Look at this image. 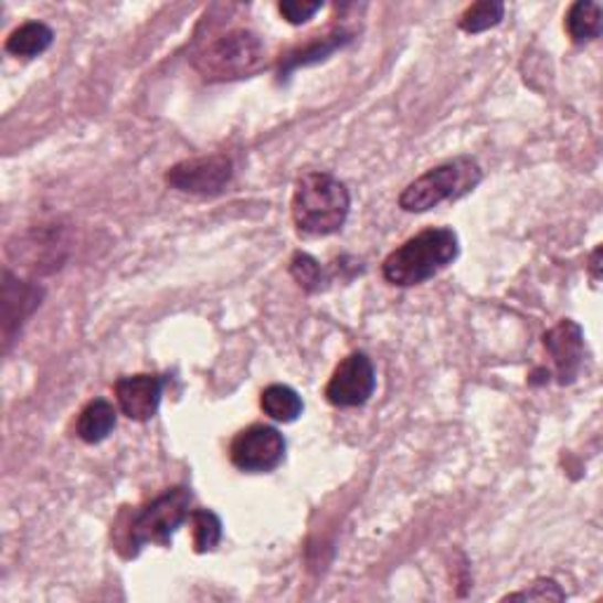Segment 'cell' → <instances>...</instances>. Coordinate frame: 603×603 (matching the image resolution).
Listing matches in <instances>:
<instances>
[{"label":"cell","mask_w":603,"mask_h":603,"mask_svg":"<svg viewBox=\"0 0 603 603\" xmlns=\"http://www.w3.org/2000/svg\"><path fill=\"white\" fill-rule=\"evenodd\" d=\"M349 189L330 172L302 174L293 191V222L305 236H330L349 218Z\"/></svg>","instance_id":"1"},{"label":"cell","mask_w":603,"mask_h":603,"mask_svg":"<svg viewBox=\"0 0 603 603\" xmlns=\"http://www.w3.org/2000/svg\"><path fill=\"white\" fill-rule=\"evenodd\" d=\"M459 253L457 234L448 226L424 229L417 236L408 239L382 262V276L399 288H413L434 278L453 264Z\"/></svg>","instance_id":"2"},{"label":"cell","mask_w":603,"mask_h":603,"mask_svg":"<svg viewBox=\"0 0 603 603\" xmlns=\"http://www.w3.org/2000/svg\"><path fill=\"white\" fill-rule=\"evenodd\" d=\"M482 177V168L472 158H455V161L441 163L408 184L399 197V205L405 212H427L443 201H455L474 191Z\"/></svg>","instance_id":"3"},{"label":"cell","mask_w":603,"mask_h":603,"mask_svg":"<svg viewBox=\"0 0 603 603\" xmlns=\"http://www.w3.org/2000/svg\"><path fill=\"white\" fill-rule=\"evenodd\" d=\"M264 60V45L260 35L247 29H229L212 39L199 50L197 68L210 81L243 78L260 68Z\"/></svg>","instance_id":"4"},{"label":"cell","mask_w":603,"mask_h":603,"mask_svg":"<svg viewBox=\"0 0 603 603\" xmlns=\"http://www.w3.org/2000/svg\"><path fill=\"white\" fill-rule=\"evenodd\" d=\"M191 490L184 486H177L158 495L145 509H139L128 528V538L133 547V557L145 544L170 547L172 538L187 519H189Z\"/></svg>","instance_id":"5"},{"label":"cell","mask_w":603,"mask_h":603,"mask_svg":"<svg viewBox=\"0 0 603 603\" xmlns=\"http://www.w3.org/2000/svg\"><path fill=\"white\" fill-rule=\"evenodd\" d=\"M229 457L241 472H274L286 457V438L269 424H253L234 436Z\"/></svg>","instance_id":"6"},{"label":"cell","mask_w":603,"mask_h":603,"mask_svg":"<svg viewBox=\"0 0 603 603\" xmlns=\"http://www.w3.org/2000/svg\"><path fill=\"white\" fill-rule=\"evenodd\" d=\"M234 166L226 156H201L182 161L168 170L166 182L184 193H197V197H218L232 182Z\"/></svg>","instance_id":"7"},{"label":"cell","mask_w":603,"mask_h":603,"mask_svg":"<svg viewBox=\"0 0 603 603\" xmlns=\"http://www.w3.org/2000/svg\"><path fill=\"white\" fill-rule=\"evenodd\" d=\"M375 392V366L363 351H353L335 368L326 399L335 408H359Z\"/></svg>","instance_id":"8"},{"label":"cell","mask_w":603,"mask_h":603,"mask_svg":"<svg viewBox=\"0 0 603 603\" xmlns=\"http://www.w3.org/2000/svg\"><path fill=\"white\" fill-rule=\"evenodd\" d=\"M120 413L133 422H147L158 413L163 396V380L158 375H126L114 387Z\"/></svg>","instance_id":"9"},{"label":"cell","mask_w":603,"mask_h":603,"mask_svg":"<svg viewBox=\"0 0 603 603\" xmlns=\"http://www.w3.org/2000/svg\"><path fill=\"white\" fill-rule=\"evenodd\" d=\"M542 345L549 351V357L554 359L557 366V375L561 384H571L582 366V353H584V335L582 328L565 318V321H559L552 330L544 332Z\"/></svg>","instance_id":"10"},{"label":"cell","mask_w":603,"mask_h":603,"mask_svg":"<svg viewBox=\"0 0 603 603\" xmlns=\"http://www.w3.org/2000/svg\"><path fill=\"white\" fill-rule=\"evenodd\" d=\"M41 297L43 290L31 286V283H24L20 278H14L10 272H6V283H3V335L6 342H12V335L17 328H22L24 318L33 314L35 307H41Z\"/></svg>","instance_id":"11"},{"label":"cell","mask_w":603,"mask_h":603,"mask_svg":"<svg viewBox=\"0 0 603 603\" xmlns=\"http://www.w3.org/2000/svg\"><path fill=\"white\" fill-rule=\"evenodd\" d=\"M114 427H116V408L109 401L95 399L81 411L76 422V434L81 441L95 446V443L109 436Z\"/></svg>","instance_id":"12"},{"label":"cell","mask_w":603,"mask_h":603,"mask_svg":"<svg viewBox=\"0 0 603 603\" xmlns=\"http://www.w3.org/2000/svg\"><path fill=\"white\" fill-rule=\"evenodd\" d=\"M52 41H55V31H52L47 24L27 22L8 35L6 50L14 57L33 60L43 55V52L52 45Z\"/></svg>","instance_id":"13"},{"label":"cell","mask_w":603,"mask_h":603,"mask_svg":"<svg viewBox=\"0 0 603 603\" xmlns=\"http://www.w3.org/2000/svg\"><path fill=\"white\" fill-rule=\"evenodd\" d=\"M260 405L272 420L283 424L295 422L302 415V411H305V403H302L299 394L288 384H269L262 392Z\"/></svg>","instance_id":"14"},{"label":"cell","mask_w":603,"mask_h":603,"mask_svg":"<svg viewBox=\"0 0 603 603\" xmlns=\"http://www.w3.org/2000/svg\"><path fill=\"white\" fill-rule=\"evenodd\" d=\"M565 31H569L571 41L582 45L590 43L601 35V8L592 0H578L565 14Z\"/></svg>","instance_id":"15"},{"label":"cell","mask_w":603,"mask_h":603,"mask_svg":"<svg viewBox=\"0 0 603 603\" xmlns=\"http://www.w3.org/2000/svg\"><path fill=\"white\" fill-rule=\"evenodd\" d=\"M189 521L193 526V549L199 554L212 552L222 540V521L218 514L210 509H193L189 514Z\"/></svg>","instance_id":"16"},{"label":"cell","mask_w":603,"mask_h":603,"mask_svg":"<svg viewBox=\"0 0 603 603\" xmlns=\"http://www.w3.org/2000/svg\"><path fill=\"white\" fill-rule=\"evenodd\" d=\"M505 17V3L500 0H482L474 3L459 17V29L465 33H484L493 27H498Z\"/></svg>","instance_id":"17"},{"label":"cell","mask_w":603,"mask_h":603,"mask_svg":"<svg viewBox=\"0 0 603 603\" xmlns=\"http://www.w3.org/2000/svg\"><path fill=\"white\" fill-rule=\"evenodd\" d=\"M345 43H349V35L347 33H335V35H328V39L316 41L314 45H309L305 50L295 52V55H290L286 60V66H281V74H290L293 68L307 66V64H314V62H321L328 55H332L335 50H340Z\"/></svg>","instance_id":"18"},{"label":"cell","mask_w":603,"mask_h":603,"mask_svg":"<svg viewBox=\"0 0 603 603\" xmlns=\"http://www.w3.org/2000/svg\"><path fill=\"white\" fill-rule=\"evenodd\" d=\"M290 274L299 283V288L307 290V293H318V290L324 288V283H326L321 264H318L307 253H295L293 255V260H290Z\"/></svg>","instance_id":"19"},{"label":"cell","mask_w":603,"mask_h":603,"mask_svg":"<svg viewBox=\"0 0 603 603\" xmlns=\"http://www.w3.org/2000/svg\"><path fill=\"white\" fill-rule=\"evenodd\" d=\"M321 8H324V3H318V0H311V3L309 0H302V3L299 0H286V3L278 6V12L283 14V20H286L288 24L297 27V24L309 22Z\"/></svg>","instance_id":"20"},{"label":"cell","mask_w":603,"mask_h":603,"mask_svg":"<svg viewBox=\"0 0 603 603\" xmlns=\"http://www.w3.org/2000/svg\"><path fill=\"white\" fill-rule=\"evenodd\" d=\"M505 599H528V601H533V599H538V601H563V599H565V592L559 588V584H557L554 580H547V578H542V580L533 582V588H530V590H526V592H514V594H509V596H505Z\"/></svg>","instance_id":"21"},{"label":"cell","mask_w":603,"mask_h":603,"mask_svg":"<svg viewBox=\"0 0 603 603\" xmlns=\"http://www.w3.org/2000/svg\"><path fill=\"white\" fill-rule=\"evenodd\" d=\"M599 260H601V247H596L594 255H592V272H594V278H599Z\"/></svg>","instance_id":"22"}]
</instances>
